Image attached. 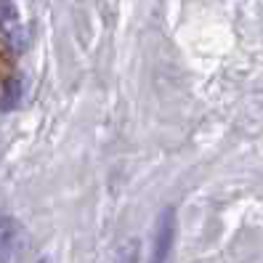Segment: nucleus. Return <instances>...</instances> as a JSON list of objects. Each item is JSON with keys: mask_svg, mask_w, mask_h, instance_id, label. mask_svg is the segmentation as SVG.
<instances>
[{"mask_svg": "<svg viewBox=\"0 0 263 263\" xmlns=\"http://www.w3.org/2000/svg\"><path fill=\"white\" fill-rule=\"evenodd\" d=\"M24 247V229L16 218L0 215V263H16Z\"/></svg>", "mask_w": 263, "mask_h": 263, "instance_id": "obj_3", "label": "nucleus"}, {"mask_svg": "<svg viewBox=\"0 0 263 263\" xmlns=\"http://www.w3.org/2000/svg\"><path fill=\"white\" fill-rule=\"evenodd\" d=\"M22 96H24V83L19 77H8L6 85H3V93H0V109L13 112L22 104Z\"/></svg>", "mask_w": 263, "mask_h": 263, "instance_id": "obj_4", "label": "nucleus"}, {"mask_svg": "<svg viewBox=\"0 0 263 263\" xmlns=\"http://www.w3.org/2000/svg\"><path fill=\"white\" fill-rule=\"evenodd\" d=\"M176 239V213L165 208L157 218V229H154V242H152V260L149 263H165L170 250H173Z\"/></svg>", "mask_w": 263, "mask_h": 263, "instance_id": "obj_2", "label": "nucleus"}, {"mask_svg": "<svg viewBox=\"0 0 263 263\" xmlns=\"http://www.w3.org/2000/svg\"><path fill=\"white\" fill-rule=\"evenodd\" d=\"M0 43L13 53H22L27 48V32L13 0H0Z\"/></svg>", "mask_w": 263, "mask_h": 263, "instance_id": "obj_1", "label": "nucleus"}, {"mask_svg": "<svg viewBox=\"0 0 263 263\" xmlns=\"http://www.w3.org/2000/svg\"><path fill=\"white\" fill-rule=\"evenodd\" d=\"M37 263H48V260H45V258H43V260H37Z\"/></svg>", "mask_w": 263, "mask_h": 263, "instance_id": "obj_5", "label": "nucleus"}]
</instances>
